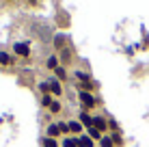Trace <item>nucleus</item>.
Here are the masks:
<instances>
[{"instance_id": "nucleus-9", "label": "nucleus", "mask_w": 149, "mask_h": 147, "mask_svg": "<svg viewBox=\"0 0 149 147\" xmlns=\"http://www.w3.org/2000/svg\"><path fill=\"white\" fill-rule=\"evenodd\" d=\"M58 54H50L48 56V61H45V67H48V72H54L56 67H58Z\"/></svg>"}, {"instance_id": "nucleus-12", "label": "nucleus", "mask_w": 149, "mask_h": 147, "mask_svg": "<svg viewBox=\"0 0 149 147\" xmlns=\"http://www.w3.org/2000/svg\"><path fill=\"white\" fill-rule=\"evenodd\" d=\"M11 63H15V56H13V54L0 52V65H11Z\"/></svg>"}, {"instance_id": "nucleus-4", "label": "nucleus", "mask_w": 149, "mask_h": 147, "mask_svg": "<svg viewBox=\"0 0 149 147\" xmlns=\"http://www.w3.org/2000/svg\"><path fill=\"white\" fill-rule=\"evenodd\" d=\"M78 121L82 123V128L84 130H89V128H93V117H91L86 110H80V115H78Z\"/></svg>"}, {"instance_id": "nucleus-16", "label": "nucleus", "mask_w": 149, "mask_h": 147, "mask_svg": "<svg viewBox=\"0 0 149 147\" xmlns=\"http://www.w3.org/2000/svg\"><path fill=\"white\" fill-rule=\"evenodd\" d=\"M58 61H61V63H69V61H71L69 48H65V50H61V52H58Z\"/></svg>"}, {"instance_id": "nucleus-25", "label": "nucleus", "mask_w": 149, "mask_h": 147, "mask_svg": "<svg viewBox=\"0 0 149 147\" xmlns=\"http://www.w3.org/2000/svg\"><path fill=\"white\" fill-rule=\"evenodd\" d=\"M9 2H11V0H9Z\"/></svg>"}, {"instance_id": "nucleus-3", "label": "nucleus", "mask_w": 149, "mask_h": 147, "mask_svg": "<svg viewBox=\"0 0 149 147\" xmlns=\"http://www.w3.org/2000/svg\"><path fill=\"white\" fill-rule=\"evenodd\" d=\"M48 84H50V93H52L54 98H61V95H63V82H61L58 78L50 76V78H48Z\"/></svg>"}, {"instance_id": "nucleus-22", "label": "nucleus", "mask_w": 149, "mask_h": 147, "mask_svg": "<svg viewBox=\"0 0 149 147\" xmlns=\"http://www.w3.org/2000/svg\"><path fill=\"white\" fill-rule=\"evenodd\" d=\"M110 139H112V143H115V145H123V136H121V132L110 134Z\"/></svg>"}, {"instance_id": "nucleus-10", "label": "nucleus", "mask_w": 149, "mask_h": 147, "mask_svg": "<svg viewBox=\"0 0 149 147\" xmlns=\"http://www.w3.org/2000/svg\"><path fill=\"white\" fill-rule=\"evenodd\" d=\"M54 78H58L61 82H63V80H67V69H65V65H58V67L54 69Z\"/></svg>"}, {"instance_id": "nucleus-21", "label": "nucleus", "mask_w": 149, "mask_h": 147, "mask_svg": "<svg viewBox=\"0 0 149 147\" xmlns=\"http://www.w3.org/2000/svg\"><path fill=\"white\" fill-rule=\"evenodd\" d=\"M39 91H41L43 95H52V93H50V84H48V80H41V82H39Z\"/></svg>"}, {"instance_id": "nucleus-20", "label": "nucleus", "mask_w": 149, "mask_h": 147, "mask_svg": "<svg viewBox=\"0 0 149 147\" xmlns=\"http://www.w3.org/2000/svg\"><path fill=\"white\" fill-rule=\"evenodd\" d=\"M54 100H56L54 95H43V98H41V106H43V108L48 110V108H50V104H52Z\"/></svg>"}, {"instance_id": "nucleus-8", "label": "nucleus", "mask_w": 149, "mask_h": 147, "mask_svg": "<svg viewBox=\"0 0 149 147\" xmlns=\"http://www.w3.org/2000/svg\"><path fill=\"white\" fill-rule=\"evenodd\" d=\"M54 48L56 50H58V52H61V50H65V48H67V37H65V35H54Z\"/></svg>"}, {"instance_id": "nucleus-18", "label": "nucleus", "mask_w": 149, "mask_h": 147, "mask_svg": "<svg viewBox=\"0 0 149 147\" xmlns=\"http://www.w3.org/2000/svg\"><path fill=\"white\" fill-rule=\"evenodd\" d=\"M86 134H89L93 141H97V143H100V141H102V136H104V134L100 132V130H95V128H89V130H86Z\"/></svg>"}, {"instance_id": "nucleus-15", "label": "nucleus", "mask_w": 149, "mask_h": 147, "mask_svg": "<svg viewBox=\"0 0 149 147\" xmlns=\"http://www.w3.org/2000/svg\"><path fill=\"white\" fill-rule=\"evenodd\" d=\"M48 110H50V115H58L61 110H63V104H61L58 100H54V102L50 104V108H48Z\"/></svg>"}, {"instance_id": "nucleus-7", "label": "nucleus", "mask_w": 149, "mask_h": 147, "mask_svg": "<svg viewBox=\"0 0 149 147\" xmlns=\"http://www.w3.org/2000/svg\"><path fill=\"white\" fill-rule=\"evenodd\" d=\"M45 136H50V139H58V136H63V134H61V130H58V125H56V121H54V123H48V128H45Z\"/></svg>"}, {"instance_id": "nucleus-11", "label": "nucleus", "mask_w": 149, "mask_h": 147, "mask_svg": "<svg viewBox=\"0 0 149 147\" xmlns=\"http://www.w3.org/2000/svg\"><path fill=\"white\" fill-rule=\"evenodd\" d=\"M82 132V123L78 119H74V121H69V134H80Z\"/></svg>"}, {"instance_id": "nucleus-23", "label": "nucleus", "mask_w": 149, "mask_h": 147, "mask_svg": "<svg viewBox=\"0 0 149 147\" xmlns=\"http://www.w3.org/2000/svg\"><path fill=\"white\" fill-rule=\"evenodd\" d=\"M108 128H110V130H115V132H117V130H119V123H117L115 119H108Z\"/></svg>"}, {"instance_id": "nucleus-14", "label": "nucleus", "mask_w": 149, "mask_h": 147, "mask_svg": "<svg viewBox=\"0 0 149 147\" xmlns=\"http://www.w3.org/2000/svg\"><path fill=\"white\" fill-rule=\"evenodd\" d=\"M61 147H78V141H76V136H65L61 141Z\"/></svg>"}, {"instance_id": "nucleus-5", "label": "nucleus", "mask_w": 149, "mask_h": 147, "mask_svg": "<svg viewBox=\"0 0 149 147\" xmlns=\"http://www.w3.org/2000/svg\"><path fill=\"white\" fill-rule=\"evenodd\" d=\"M93 128L104 134L106 130H108V119H106V117H93Z\"/></svg>"}, {"instance_id": "nucleus-1", "label": "nucleus", "mask_w": 149, "mask_h": 147, "mask_svg": "<svg viewBox=\"0 0 149 147\" xmlns=\"http://www.w3.org/2000/svg\"><path fill=\"white\" fill-rule=\"evenodd\" d=\"M78 100L82 104V110H91V108H95V104H97L95 95L89 93V91H78Z\"/></svg>"}, {"instance_id": "nucleus-24", "label": "nucleus", "mask_w": 149, "mask_h": 147, "mask_svg": "<svg viewBox=\"0 0 149 147\" xmlns=\"http://www.w3.org/2000/svg\"><path fill=\"white\" fill-rule=\"evenodd\" d=\"M26 2H28V4H35V2H37V0H26Z\"/></svg>"}, {"instance_id": "nucleus-19", "label": "nucleus", "mask_w": 149, "mask_h": 147, "mask_svg": "<svg viewBox=\"0 0 149 147\" xmlns=\"http://www.w3.org/2000/svg\"><path fill=\"white\" fill-rule=\"evenodd\" d=\"M100 147H115V143H112V139H110V134H104V136H102Z\"/></svg>"}, {"instance_id": "nucleus-13", "label": "nucleus", "mask_w": 149, "mask_h": 147, "mask_svg": "<svg viewBox=\"0 0 149 147\" xmlns=\"http://www.w3.org/2000/svg\"><path fill=\"white\" fill-rule=\"evenodd\" d=\"M41 145L43 147H61V141L50 139V136H43V139H41Z\"/></svg>"}, {"instance_id": "nucleus-2", "label": "nucleus", "mask_w": 149, "mask_h": 147, "mask_svg": "<svg viewBox=\"0 0 149 147\" xmlns=\"http://www.w3.org/2000/svg\"><path fill=\"white\" fill-rule=\"evenodd\" d=\"M13 56L15 59H28L30 56V43L28 41H19V43H13Z\"/></svg>"}, {"instance_id": "nucleus-17", "label": "nucleus", "mask_w": 149, "mask_h": 147, "mask_svg": "<svg viewBox=\"0 0 149 147\" xmlns=\"http://www.w3.org/2000/svg\"><path fill=\"white\" fill-rule=\"evenodd\" d=\"M56 125H58L63 136H69V121H56Z\"/></svg>"}, {"instance_id": "nucleus-6", "label": "nucleus", "mask_w": 149, "mask_h": 147, "mask_svg": "<svg viewBox=\"0 0 149 147\" xmlns=\"http://www.w3.org/2000/svg\"><path fill=\"white\" fill-rule=\"evenodd\" d=\"M76 141H78V147H95V141L91 139L89 134H80V136H76Z\"/></svg>"}]
</instances>
